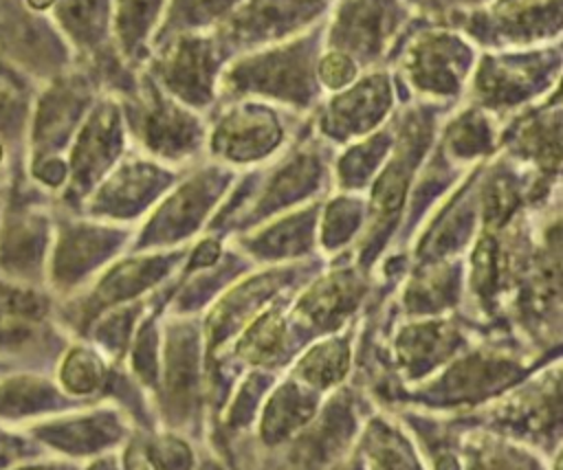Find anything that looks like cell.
I'll return each mask as SVG.
<instances>
[{
	"label": "cell",
	"mask_w": 563,
	"mask_h": 470,
	"mask_svg": "<svg viewBox=\"0 0 563 470\" xmlns=\"http://www.w3.org/2000/svg\"><path fill=\"white\" fill-rule=\"evenodd\" d=\"M383 15L385 7L376 0H350L347 4H343L339 15L341 35L354 33V37H350L345 44L363 51L361 55H369V51L374 53L378 42L383 40Z\"/></svg>",
	"instance_id": "cell-1"
}]
</instances>
